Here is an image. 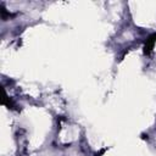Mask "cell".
Masks as SVG:
<instances>
[{
  "label": "cell",
  "instance_id": "cell-2",
  "mask_svg": "<svg viewBox=\"0 0 156 156\" xmlns=\"http://www.w3.org/2000/svg\"><path fill=\"white\" fill-rule=\"evenodd\" d=\"M1 105H4L5 107H7V108H10V110H17V108H16L17 105L15 104V101H13L11 98H9L6 94L4 95L2 100H1Z\"/></svg>",
  "mask_w": 156,
  "mask_h": 156
},
{
  "label": "cell",
  "instance_id": "cell-1",
  "mask_svg": "<svg viewBox=\"0 0 156 156\" xmlns=\"http://www.w3.org/2000/svg\"><path fill=\"white\" fill-rule=\"evenodd\" d=\"M155 43H156V32L152 33V34H150V35L145 39V41H144L143 52H144L145 56H149V55L152 52L154 46H155Z\"/></svg>",
  "mask_w": 156,
  "mask_h": 156
},
{
  "label": "cell",
  "instance_id": "cell-3",
  "mask_svg": "<svg viewBox=\"0 0 156 156\" xmlns=\"http://www.w3.org/2000/svg\"><path fill=\"white\" fill-rule=\"evenodd\" d=\"M0 15H1V20H2V21H7V20H10V18H12V17L16 16L15 13L9 12V11L5 9V6H4L2 4L0 5Z\"/></svg>",
  "mask_w": 156,
  "mask_h": 156
}]
</instances>
